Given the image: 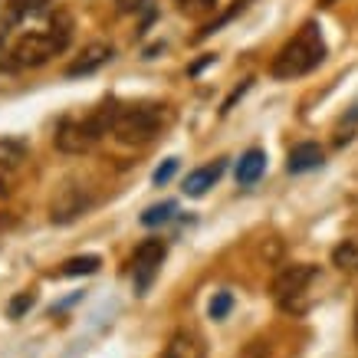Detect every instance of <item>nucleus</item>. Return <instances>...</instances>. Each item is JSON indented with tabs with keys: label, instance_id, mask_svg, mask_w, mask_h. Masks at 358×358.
<instances>
[{
	"label": "nucleus",
	"instance_id": "nucleus-5",
	"mask_svg": "<svg viewBox=\"0 0 358 358\" xmlns=\"http://www.w3.org/2000/svg\"><path fill=\"white\" fill-rule=\"evenodd\" d=\"M315 280V266L309 263H293V266H282L280 276L273 280V296L286 313H303L306 309V293Z\"/></svg>",
	"mask_w": 358,
	"mask_h": 358
},
{
	"label": "nucleus",
	"instance_id": "nucleus-17",
	"mask_svg": "<svg viewBox=\"0 0 358 358\" xmlns=\"http://www.w3.org/2000/svg\"><path fill=\"white\" fill-rule=\"evenodd\" d=\"M43 10H46V0H10L13 20H27V17H36Z\"/></svg>",
	"mask_w": 358,
	"mask_h": 358
},
{
	"label": "nucleus",
	"instance_id": "nucleus-6",
	"mask_svg": "<svg viewBox=\"0 0 358 358\" xmlns=\"http://www.w3.org/2000/svg\"><path fill=\"white\" fill-rule=\"evenodd\" d=\"M164 253H168V247H164L162 240H145V243L135 250V257H131V282H135V293H148V289H152L155 276H158V270H162V263H164Z\"/></svg>",
	"mask_w": 358,
	"mask_h": 358
},
{
	"label": "nucleus",
	"instance_id": "nucleus-14",
	"mask_svg": "<svg viewBox=\"0 0 358 358\" xmlns=\"http://www.w3.org/2000/svg\"><path fill=\"white\" fill-rule=\"evenodd\" d=\"M27 155V145L20 138H0V164L3 168H17Z\"/></svg>",
	"mask_w": 358,
	"mask_h": 358
},
{
	"label": "nucleus",
	"instance_id": "nucleus-9",
	"mask_svg": "<svg viewBox=\"0 0 358 358\" xmlns=\"http://www.w3.org/2000/svg\"><path fill=\"white\" fill-rule=\"evenodd\" d=\"M224 168H227V162L220 158V162L204 164V168L191 171V174L185 178V194H187V197H201V194H207V191H210V187H214V185L220 181Z\"/></svg>",
	"mask_w": 358,
	"mask_h": 358
},
{
	"label": "nucleus",
	"instance_id": "nucleus-12",
	"mask_svg": "<svg viewBox=\"0 0 358 358\" xmlns=\"http://www.w3.org/2000/svg\"><path fill=\"white\" fill-rule=\"evenodd\" d=\"M162 358H204V345L194 332H178V336L168 342Z\"/></svg>",
	"mask_w": 358,
	"mask_h": 358
},
{
	"label": "nucleus",
	"instance_id": "nucleus-24",
	"mask_svg": "<svg viewBox=\"0 0 358 358\" xmlns=\"http://www.w3.org/2000/svg\"><path fill=\"white\" fill-rule=\"evenodd\" d=\"M332 3H336V0H319V7H332Z\"/></svg>",
	"mask_w": 358,
	"mask_h": 358
},
{
	"label": "nucleus",
	"instance_id": "nucleus-8",
	"mask_svg": "<svg viewBox=\"0 0 358 358\" xmlns=\"http://www.w3.org/2000/svg\"><path fill=\"white\" fill-rule=\"evenodd\" d=\"M112 59V46L109 43H89L86 50H83V56H79L76 63L66 69V76H92L96 69H102V66Z\"/></svg>",
	"mask_w": 358,
	"mask_h": 358
},
{
	"label": "nucleus",
	"instance_id": "nucleus-16",
	"mask_svg": "<svg viewBox=\"0 0 358 358\" xmlns=\"http://www.w3.org/2000/svg\"><path fill=\"white\" fill-rule=\"evenodd\" d=\"M174 210H178V207H174L171 201H164V204H155V207H148V210L141 214V224H145V227H158V224H164V220H171Z\"/></svg>",
	"mask_w": 358,
	"mask_h": 358
},
{
	"label": "nucleus",
	"instance_id": "nucleus-3",
	"mask_svg": "<svg viewBox=\"0 0 358 358\" xmlns=\"http://www.w3.org/2000/svg\"><path fill=\"white\" fill-rule=\"evenodd\" d=\"M115 106L119 102H106L102 109H96L86 119H63L56 129V148L66 155H83L96 145L102 135L112 131V119H115Z\"/></svg>",
	"mask_w": 358,
	"mask_h": 358
},
{
	"label": "nucleus",
	"instance_id": "nucleus-20",
	"mask_svg": "<svg viewBox=\"0 0 358 358\" xmlns=\"http://www.w3.org/2000/svg\"><path fill=\"white\" fill-rule=\"evenodd\" d=\"M174 3H178L185 13H191V17H201V13H207L217 0H174Z\"/></svg>",
	"mask_w": 358,
	"mask_h": 358
},
{
	"label": "nucleus",
	"instance_id": "nucleus-10",
	"mask_svg": "<svg viewBox=\"0 0 358 358\" xmlns=\"http://www.w3.org/2000/svg\"><path fill=\"white\" fill-rule=\"evenodd\" d=\"M263 171H266V155H263L260 148H250V152L237 162V185L240 187L257 185L263 178Z\"/></svg>",
	"mask_w": 358,
	"mask_h": 358
},
{
	"label": "nucleus",
	"instance_id": "nucleus-1",
	"mask_svg": "<svg viewBox=\"0 0 358 358\" xmlns=\"http://www.w3.org/2000/svg\"><path fill=\"white\" fill-rule=\"evenodd\" d=\"M326 53L329 50H326V40H322V30L315 23H306L303 30L273 56L270 73L276 79H299L306 73H313L315 66L326 59Z\"/></svg>",
	"mask_w": 358,
	"mask_h": 358
},
{
	"label": "nucleus",
	"instance_id": "nucleus-19",
	"mask_svg": "<svg viewBox=\"0 0 358 358\" xmlns=\"http://www.w3.org/2000/svg\"><path fill=\"white\" fill-rule=\"evenodd\" d=\"M33 303H36V296H33V293H20V296H13L10 306H7V315H10V319H20V315L27 313V309H30Z\"/></svg>",
	"mask_w": 358,
	"mask_h": 358
},
{
	"label": "nucleus",
	"instance_id": "nucleus-18",
	"mask_svg": "<svg viewBox=\"0 0 358 358\" xmlns=\"http://www.w3.org/2000/svg\"><path fill=\"white\" fill-rule=\"evenodd\" d=\"M230 309H234V296L230 293H214V299H210V306H207V315H210V319H227Z\"/></svg>",
	"mask_w": 358,
	"mask_h": 358
},
{
	"label": "nucleus",
	"instance_id": "nucleus-22",
	"mask_svg": "<svg viewBox=\"0 0 358 358\" xmlns=\"http://www.w3.org/2000/svg\"><path fill=\"white\" fill-rule=\"evenodd\" d=\"M141 0H119V10H138Z\"/></svg>",
	"mask_w": 358,
	"mask_h": 358
},
{
	"label": "nucleus",
	"instance_id": "nucleus-7",
	"mask_svg": "<svg viewBox=\"0 0 358 358\" xmlns=\"http://www.w3.org/2000/svg\"><path fill=\"white\" fill-rule=\"evenodd\" d=\"M89 207V197L83 187H73V185H63L59 187V194L53 197V224H69V220H76L83 210Z\"/></svg>",
	"mask_w": 358,
	"mask_h": 358
},
{
	"label": "nucleus",
	"instance_id": "nucleus-21",
	"mask_svg": "<svg viewBox=\"0 0 358 358\" xmlns=\"http://www.w3.org/2000/svg\"><path fill=\"white\" fill-rule=\"evenodd\" d=\"M174 171H178V158H168V162H164L162 168H158V171L152 174V181H155L158 187H162V185H168V181L174 178Z\"/></svg>",
	"mask_w": 358,
	"mask_h": 358
},
{
	"label": "nucleus",
	"instance_id": "nucleus-23",
	"mask_svg": "<svg viewBox=\"0 0 358 358\" xmlns=\"http://www.w3.org/2000/svg\"><path fill=\"white\" fill-rule=\"evenodd\" d=\"M348 119H358V102L352 106V112H348Z\"/></svg>",
	"mask_w": 358,
	"mask_h": 358
},
{
	"label": "nucleus",
	"instance_id": "nucleus-25",
	"mask_svg": "<svg viewBox=\"0 0 358 358\" xmlns=\"http://www.w3.org/2000/svg\"><path fill=\"white\" fill-rule=\"evenodd\" d=\"M355 326H358V322H355Z\"/></svg>",
	"mask_w": 358,
	"mask_h": 358
},
{
	"label": "nucleus",
	"instance_id": "nucleus-11",
	"mask_svg": "<svg viewBox=\"0 0 358 358\" xmlns=\"http://www.w3.org/2000/svg\"><path fill=\"white\" fill-rule=\"evenodd\" d=\"M319 164H322V148L313 145V141H303V145H296L293 152H289L286 168H289V174H306V171H313V168H319Z\"/></svg>",
	"mask_w": 358,
	"mask_h": 358
},
{
	"label": "nucleus",
	"instance_id": "nucleus-15",
	"mask_svg": "<svg viewBox=\"0 0 358 358\" xmlns=\"http://www.w3.org/2000/svg\"><path fill=\"white\" fill-rule=\"evenodd\" d=\"M332 260H336V266H342V270H358V240L338 243L336 253H332Z\"/></svg>",
	"mask_w": 358,
	"mask_h": 358
},
{
	"label": "nucleus",
	"instance_id": "nucleus-13",
	"mask_svg": "<svg viewBox=\"0 0 358 358\" xmlns=\"http://www.w3.org/2000/svg\"><path fill=\"white\" fill-rule=\"evenodd\" d=\"M99 266H102V260L99 257H92V253H86V257H73V260L63 263V276H89V273H96Z\"/></svg>",
	"mask_w": 358,
	"mask_h": 358
},
{
	"label": "nucleus",
	"instance_id": "nucleus-2",
	"mask_svg": "<svg viewBox=\"0 0 358 358\" xmlns=\"http://www.w3.org/2000/svg\"><path fill=\"white\" fill-rule=\"evenodd\" d=\"M69 36H73V23L66 13L53 17L50 23V30H33V33H23L20 40L13 43L10 50V59L13 66H20V69H36V66L50 63L56 53H63L66 46H69Z\"/></svg>",
	"mask_w": 358,
	"mask_h": 358
},
{
	"label": "nucleus",
	"instance_id": "nucleus-4",
	"mask_svg": "<svg viewBox=\"0 0 358 358\" xmlns=\"http://www.w3.org/2000/svg\"><path fill=\"white\" fill-rule=\"evenodd\" d=\"M162 129V106H115L112 135L125 145H145Z\"/></svg>",
	"mask_w": 358,
	"mask_h": 358
}]
</instances>
